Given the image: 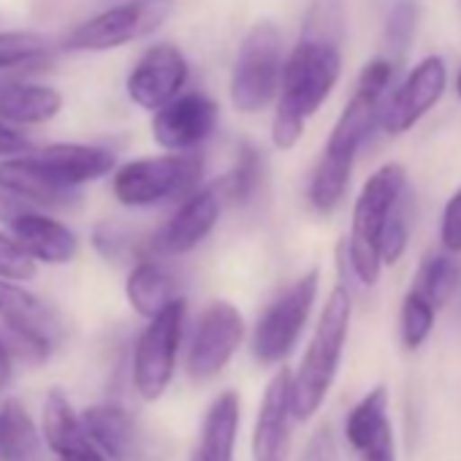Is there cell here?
<instances>
[{
  "instance_id": "14",
  "label": "cell",
  "mask_w": 461,
  "mask_h": 461,
  "mask_svg": "<svg viewBox=\"0 0 461 461\" xmlns=\"http://www.w3.org/2000/svg\"><path fill=\"white\" fill-rule=\"evenodd\" d=\"M220 106L206 93H179L152 112V141L166 152H193L217 128Z\"/></svg>"
},
{
  "instance_id": "16",
  "label": "cell",
  "mask_w": 461,
  "mask_h": 461,
  "mask_svg": "<svg viewBox=\"0 0 461 461\" xmlns=\"http://www.w3.org/2000/svg\"><path fill=\"white\" fill-rule=\"evenodd\" d=\"M4 228L36 264L63 267L71 264L79 253V237L63 220L52 217L47 209L28 206Z\"/></svg>"
},
{
  "instance_id": "33",
  "label": "cell",
  "mask_w": 461,
  "mask_h": 461,
  "mask_svg": "<svg viewBox=\"0 0 461 461\" xmlns=\"http://www.w3.org/2000/svg\"><path fill=\"white\" fill-rule=\"evenodd\" d=\"M39 272V264L12 240L9 230H0V277L31 283Z\"/></svg>"
},
{
  "instance_id": "3",
  "label": "cell",
  "mask_w": 461,
  "mask_h": 461,
  "mask_svg": "<svg viewBox=\"0 0 461 461\" xmlns=\"http://www.w3.org/2000/svg\"><path fill=\"white\" fill-rule=\"evenodd\" d=\"M353 318V299L345 285H337L318 318L315 334L302 356L296 372H291V410L294 420H310L326 402L342 361Z\"/></svg>"
},
{
  "instance_id": "24",
  "label": "cell",
  "mask_w": 461,
  "mask_h": 461,
  "mask_svg": "<svg viewBox=\"0 0 461 461\" xmlns=\"http://www.w3.org/2000/svg\"><path fill=\"white\" fill-rule=\"evenodd\" d=\"M82 423L106 456V461H131L136 453V423L120 404H93L82 415Z\"/></svg>"
},
{
  "instance_id": "32",
  "label": "cell",
  "mask_w": 461,
  "mask_h": 461,
  "mask_svg": "<svg viewBox=\"0 0 461 461\" xmlns=\"http://www.w3.org/2000/svg\"><path fill=\"white\" fill-rule=\"evenodd\" d=\"M434 321H437V310L423 296L410 291L404 296V302H402V315H399L402 345L407 350H418L429 339V334L434 329Z\"/></svg>"
},
{
  "instance_id": "19",
  "label": "cell",
  "mask_w": 461,
  "mask_h": 461,
  "mask_svg": "<svg viewBox=\"0 0 461 461\" xmlns=\"http://www.w3.org/2000/svg\"><path fill=\"white\" fill-rule=\"evenodd\" d=\"M36 163L60 185L82 190L90 182L109 176L117 168V155L98 144H79V141H55L39 152H31Z\"/></svg>"
},
{
  "instance_id": "13",
  "label": "cell",
  "mask_w": 461,
  "mask_h": 461,
  "mask_svg": "<svg viewBox=\"0 0 461 461\" xmlns=\"http://www.w3.org/2000/svg\"><path fill=\"white\" fill-rule=\"evenodd\" d=\"M187 79H190V63L185 52L176 44L160 41L139 55V60L128 71L125 93L139 109L155 112L171 98H176L187 87Z\"/></svg>"
},
{
  "instance_id": "15",
  "label": "cell",
  "mask_w": 461,
  "mask_h": 461,
  "mask_svg": "<svg viewBox=\"0 0 461 461\" xmlns=\"http://www.w3.org/2000/svg\"><path fill=\"white\" fill-rule=\"evenodd\" d=\"M445 87H447V68L442 58L420 60L407 74V79L393 93L385 95L380 128L391 136L407 133L420 117H426L437 106Z\"/></svg>"
},
{
  "instance_id": "39",
  "label": "cell",
  "mask_w": 461,
  "mask_h": 461,
  "mask_svg": "<svg viewBox=\"0 0 461 461\" xmlns=\"http://www.w3.org/2000/svg\"><path fill=\"white\" fill-rule=\"evenodd\" d=\"M456 93H458V98H461V71H458V77H456Z\"/></svg>"
},
{
  "instance_id": "35",
  "label": "cell",
  "mask_w": 461,
  "mask_h": 461,
  "mask_svg": "<svg viewBox=\"0 0 461 461\" xmlns=\"http://www.w3.org/2000/svg\"><path fill=\"white\" fill-rule=\"evenodd\" d=\"M439 242L447 253H461V190L442 209L439 222Z\"/></svg>"
},
{
  "instance_id": "37",
  "label": "cell",
  "mask_w": 461,
  "mask_h": 461,
  "mask_svg": "<svg viewBox=\"0 0 461 461\" xmlns=\"http://www.w3.org/2000/svg\"><path fill=\"white\" fill-rule=\"evenodd\" d=\"M23 152H31V141L25 139V133L0 120V158H12Z\"/></svg>"
},
{
  "instance_id": "2",
  "label": "cell",
  "mask_w": 461,
  "mask_h": 461,
  "mask_svg": "<svg viewBox=\"0 0 461 461\" xmlns=\"http://www.w3.org/2000/svg\"><path fill=\"white\" fill-rule=\"evenodd\" d=\"M339 77H342L339 41L304 33L283 63V77L275 98V117H272V144L277 149L285 152L302 141L307 122L329 101Z\"/></svg>"
},
{
  "instance_id": "11",
  "label": "cell",
  "mask_w": 461,
  "mask_h": 461,
  "mask_svg": "<svg viewBox=\"0 0 461 461\" xmlns=\"http://www.w3.org/2000/svg\"><path fill=\"white\" fill-rule=\"evenodd\" d=\"M245 339V318L230 302H212L195 321L187 345V375L193 383L217 377Z\"/></svg>"
},
{
  "instance_id": "38",
  "label": "cell",
  "mask_w": 461,
  "mask_h": 461,
  "mask_svg": "<svg viewBox=\"0 0 461 461\" xmlns=\"http://www.w3.org/2000/svg\"><path fill=\"white\" fill-rule=\"evenodd\" d=\"M9 377H12V350L4 339H0V385H6Z\"/></svg>"
},
{
  "instance_id": "6",
  "label": "cell",
  "mask_w": 461,
  "mask_h": 461,
  "mask_svg": "<svg viewBox=\"0 0 461 461\" xmlns=\"http://www.w3.org/2000/svg\"><path fill=\"white\" fill-rule=\"evenodd\" d=\"M285 63L283 33L275 23L253 25L240 41L230 66L228 98L240 114H261L277 98Z\"/></svg>"
},
{
  "instance_id": "9",
  "label": "cell",
  "mask_w": 461,
  "mask_h": 461,
  "mask_svg": "<svg viewBox=\"0 0 461 461\" xmlns=\"http://www.w3.org/2000/svg\"><path fill=\"white\" fill-rule=\"evenodd\" d=\"M187 302L179 296L147 321L133 348V385L141 399L155 402L166 393L176 372V356L185 337Z\"/></svg>"
},
{
  "instance_id": "28",
  "label": "cell",
  "mask_w": 461,
  "mask_h": 461,
  "mask_svg": "<svg viewBox=\"0 0 461 461\" xmlns=\"http://www.w3.org/2000/svg\"><path fill=\"white\" fill-rule=\"evenodd\" d=\"M267 176L264 152L256 144H242L234 160V168L222 179V195L234 206H250L258 201Z\"/></svg>"
},
{
  "instance_id": "25",
  "label": "cell",
  "mask_w": 461,
  "mask_h": 461,
  "mask_svg": "<svg viewBox=\"0 0 461 461\" xmlns=\"http://www.w3.org/2000/svg\"><path fill=\"white\" fill-rule=\"evenodd\" d=\"M125 299L141 318L149 321L163 307H168L174 299H179L176 275L158 258H144L128 272Z\"/></svg>"
},
{
  "instance_id": "22",
  "label": "cell",
  "mask_w": 461,
  "mask_h": 461,
  "mask_svg": "<svg viewBox=\"0 0 461 461\" xmlns=\"http://www.w3.org/2000/svg\"><path fill=\"white\" fill-rule=\"evenodd\" d=\"M63 112V93L52 85L31 79L0 82V120L14 128H31L52 122Z\"/></svg>"
},
{
  "instance_id": "1",
  "label": "cell",
  "mask_w": 461,
  "mask_h": 461,
  "mask_svg": "<svg viewBox=\"0 0 461 461\" xmlns=\"http://www.w3.org/2000/svg\"><path fill=\"white\" fill-rule=\"evenodd\" d=\"M396 68L399 66L393 60H388L385 55L375 58L364 66V71L356 82V90H353L350 101L345 104L339 120L334 122L331 136L323 147V155L310 176L307 198L315 212L331 214L342 203V198L350 187L356 155L364 147V141L380 128L383 104L391 90Z\"/></svg>"
},
{
  "instance_id": "30",
  "label": "cell",
  "mask_w": 461,
  "mask_h": 461,
  "mask_svg": "<svg viewBox=\"0 0 461 461\" xmlns=\"http://www.w3.org/2000/svg\"><path fill=\"white\" fill-rule=\"evenodd\" d=\"M418 0H393V6L385 14L383 25V44H385V58L393 60L396 66L407 58L410 44L418 31Z\"/></svg>"
},
{
  "instance_id": "18",
  "label": "cell",
  "mask_w": 461,
  "mask_h": 461,
  "mask_svg": "<svg viewBox=\"0 0 461 461\" xmlns=\"http://www.w3.org/2000/svg\"><path fill=\"white\" fill-rule=\"evenodd\" d=\"M291 369H280L261 399L253 429V461H288L291 450Z\"/></svg>"
},
{
  "instance_id": "36",
  "label": "cell",
  "mask_w": 461,
  "mask_h": 461,
  "mask_svg": "<svg viewBox=\"0 0 461 461\" xmlns=\"http://www.w3.org/2000/svg\"><path fill=\"white\" fill-rule=\"evenodd\" d=\"M302 461H334V439H331L329 426H321L310 437V442L302 453Z\"/></svg>"
},
{
  "instance_id": "27",
  "label": "cell",
  "mask_w": 461,
  "mask_h": 461,
  "mask_svg": "<svg viewBox=\"0 0 461 461\" xmlns=\"http://www.w3.org/2000/svg\"><path fill=\"white\" fill-rule=\"evenodd\" d=\"M52 60V41L36 31H0V74L39 71Z\"/></svg>"
},
{
  "instance_id": "21",
  "label": "cell",
  "mask_w": 461,
  "mask_h": 461,
  "mask_svg": "<svg viewBox=\"0 0 461 461\" xmlns=\"http://www.w3.org/2000/svg\"><path fill=\"white\" fill-rule=\"evenodd\" d=\"M44 439L60 461H106L68 396L58 388L50 391L44 402Z\"/></svg>"
},
{
  "instance_id": "23",
  "label": "cell",
  "mask_w": 461,
  "mask_h": 461,
  "mask_svg": "<svg viewBox=\"0 0 461 461\" xmlns=\"http://www.w3.org/2000/svg\"><path fill=\"white\" fill-rule=\"evenodd\" d=\"M240 396L234 391H222L206 410L201 439L190 461H234V445L240 434Z\"/></svg>"
},
{
  "instance_id": "8",
  "label": "cell",
  "mask_w": 461,
  "mask_h": 461,
  "mask_svg": "<svg viewBox=\"0 0 461 461\" xmlns=\"http://www.w3.org/2000/svg\"><path fill=\"white\" fill-rule=\"evenodd\" d=\"M318 288H321V272L310 269L285 291H280L275 302L261 312L253 329V339H250V350L258 364L275 366V364H283L294 353L312 315Z\"/></svg>"
},
{
  "instance_id": "29",
  "label": "cell",
  "mask_w": 461,
  "mask_h": 461,
  "mask_svg": "<svg viewBox=\"0 0 461 461\" xmlns=\"http://www.w3.org/2000/svg\"><path fill=\"white\" fill-rule=\"evenodd\" d=\"M458 280H461V264L450 253H439L420 264L410 291L423 296L434 310H439L450 302Z\"/></svg>"
},
{
  "instance_id": "31",
  "label": "cell",
  "mask_w": 461,
  "mask_h": 461,
  "mask_svg": "<svg viewBox=\"0 0 461 461\" xmlns=\"http://www.w3.org/2000/svg\"><path fill=\"white\" fill-rule=\"evenodd\" d=\"M412 222H415V201H412V193L407 187L399 195V201L393 203V209H391V214L385 220L383 234H380V261H383V267H393L404 256L410 234H412Z\"/></svg>"
},
{
  "instance_id": "17",
  "label": "cell",
  "mask_w": 461,
  "mask_h": 461,
  "mask_svg": "<svg viewBox=\"0 0 461 461\" xmlns=\"http://www.w3.org/2000/svg\"><path fill=\"white\" fill-rule=\"evenodd\" d=\"M345 439L361 461H396V439L388 415V388H372L345 418Z\"/></svg>"
},
{
  "instance_id": "34",
  "label": "cell",
  "mask_w": 461,
  "mask_h": 461,
  "mask_svg": "<svg viewBox=\"0 0 461 461\" xmlns=\"http://www.w3.org/2000/svg\"><path fill=\"white\" fill-rule=\"evenodd\" d=\"M93 245L106 261H122L128 253H133V245L125 237V230L114 225H98L93 234Z\"/></svg>"
},
{
  "instance_id": "7",
  "label": "cell",
  "mask_w": 461,
  "mask_h": 461,
  "mask_svg": "<svg viewBox=\"0 0 461 461\" xmlns=\"http://www.w3.org/2000/svg\"><path fill=\"white\" fill-rule=\"evenodd\" d=\"M174 12V0H114V4L82 25H77L63 50L68 52H112L152 36Z\"/></svg>"
},
{
  "instance_id": "10",
  "label": "cell",
  "mask_w": 461,
  "mask_h": 461,
  "mask_svg": "<svg viewBox=\"0 0 461 461\" xmlns=\"http://www.w3.org/2000/svg\"><path fill=\"white\" fill-rule=\"evenodd\" d=\"M0 323L6 326L20 356L44 361L63 339L58 312L17 280L0 277Z\"/></svg>"
},
{
  "instance_id": "12",
  "label": "cell",
  "mask_w": 461,
  "mask_h": 461,
  "mask_svg": "<svg viewBox=\"0 0 461 461\" xmlns=\"http://www.w3.org/2000/svg\"><path fill=\"white\" fill-rule=\"evenodd\" d=\"M222 203H225L222 182L198 185L190 195L179 201L174 214L160 225V230L149 242V250L158 258H179L193 253L217 228Z\"/></svg>"
},
{
  "instance_id": "5",
  "label": "cell",
  "mask_w": 461,
  "mask_h": 461,
  "mask_svg": "<svg viewBox=\"0 0 461 461\" xmlns=\"http://www.w3.org/2000/svg\"><path fill=\"white\" fill-rule=\"evenodd\" d=\"M404 190H407V171L399 163H385L364 182L353 203L350 240H348L345 256L356 280L366 288H372L380 280V269H383L380 234L393 203L399 201Z\"/></svg>"
},
{
  "instance_id": "20",
  "label": "cell",
  "mask_w": 461,
  "mask_h": 461,
  "mask_svg": "<svg viewBox=\"0 0 461 461\" xmlns=\"http://www.w3.org/2000/svg\"><path fill=\"white\" fill-rule=\"evenodd\" d=\"M0 187L12 190L39 209H71L82 198L77 187L52 179L31 152L0 158Z\"/></svg>"
},
{
  "instance_id": "26",
  "label": "cell",
  "mask_w": 461,
  "mask_h": 461,
  "mask_svg": "<svg viewBox=\"0 0 461 461\" xmlns=\"http://www.w3.org/2000/svg\"><path fill=\"white\" fill-rule=\"evenodd\" d=\"M0 461H44L39 429L17 399L0 402Z\"/></svg>"
},
{
  "instance_id": "4",
  "label": "cell",
  "mask_w": 461,
  "mask_h": 461,
  "mask_svg": "<svg viewBox=\"0 0 461 461\" xmlns=\"http://www.w3.org/2000/svg\"><path fill=\"white\" fill-rule=\"evenodd\" d=\"M203 176V155L166 152L136 158L112 171V193L128 209H152L190 195Z\"/></svg>"
}]
</instances>
